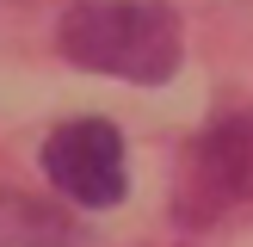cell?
I'll return each mask as SVG.
<instances>
[{
  "instance_id": "obj_4",
  "label": "cell",
  "mask_w": 253,
  "mask_h": 247,
  "mask_svg": "<svg viewBox=\"0 0 253 247\" xmlns=\"http://www.w3.org/2000/svg\"><path fill=\"white\" fill-rule=\"evenodd\" d=\"M0 247H86L81 222L25 192H0Z\"/></svg>"
},
{
  "instance_id": "obj_3",
  "label": "cell",
  "mask_w": 253,
  "mask_h": 247,
  "mask_svg": "<svg viewBox=\"0 0 253 247\" xmlns=\"http://www.w3.org/2000/svg\"><path fill=\"white\" fill-rule=\"evenodd\" d=\"M43 173L68 204L111 210L124 198V136L105 118H74L43 142Z\"/></svg>"
},
{
  "instance_id": "obj_2",
  "label": "cell",
  "mask_w": 253,
  "mask_h": 247,
  "mask_svg": "<svg viewBox=\"0 0 253 247\" xmlns=\"http://www.w3.org/2000/svg\"><path fill=\"white\" fill-rule=\"evenodd\" d=\"M253 204V111L210 124L179 161V222L204 229Z\"/></svg>"
},
{
  "instance_id": "obj_1",
  "label": "cell",
  "mask_w": 253,
  "mask_h": 247,
  "mask_svg": "<svg viewBox=\"0 0 253 247\" xmlns=\"http://www.w3.org/2000/svg\"><path fill=\"white\" fill-rule=\"evenodd\" d=\"M56 43H62V56L74 68L118 74L130 86L173 81L179 74V56H185L179 19L161 0H81V6L62 12Z\"/></svg>"
}]
</instances>
